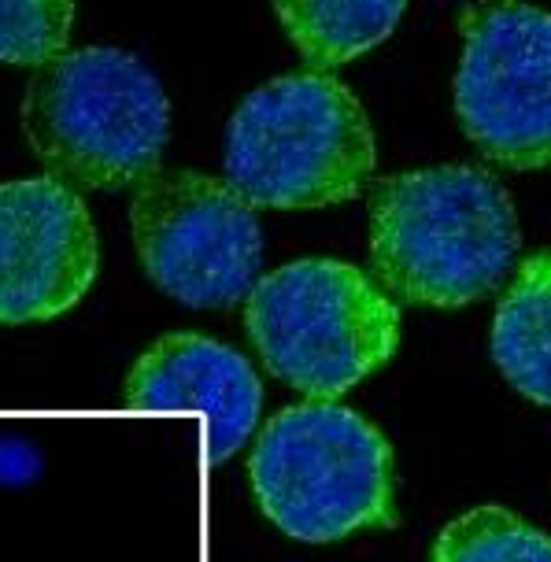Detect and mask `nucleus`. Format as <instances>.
<instances>
[{
	"label": "nucleus",
	"instance_id": "5",
	"mask_svg": "<svg viewBox=\"0 0 551 562\" xmlns=\"http://www.w3.org/2000/svg\"><path fill=\"white\" fill-rule=\"evenodd\" d=\"M245 329L289 389L337 400L396 356L400 304L352 263L296 259L256 281Z\"/></svg>",
	"mask_w": 551,
	"mask_h": 562
},
{
	"label": "nucleus",
	"instance_id": "8",
	"mask_svg": "<svg viewBox=\"0 0 551 562\" xmlns=\"http://www.w3.org/2000/svg\"><path fill=\"white\" fill-rule=\"evenodd\" d=\"M97 270V229L71 186L48 175L0 186V326L71 311Z\"/></svg>",
	"mask_w": 551,
	"mask_h": 562
},
{
	"label": "nucleus",
	"instance_id": "6",
	"mask_svg": "<svg viewBox=\"0 0 551 562\" xmlns=\"http://www.w3.org/2000/svg\"><path fill=\"white\" fill-rule=\"evenodd\" d=\"M130 229L145 274L189 307L237 304L263 270L256 207L200 170H153L130 204Z\"/></svg>",
	"mask_w": 551,
	"mask_h": 562
},
{
	"label": "nucleus",
	"instance_id": "11",
	"mask_svg": "<svg viewBox=\"0 0 551 562\" xmlns=\"http://www.w3.org/2000/svg\"><path fill=\"white\" fill-rule=\"evenodd\" d=\"M407 0H274V15L307 67L329 70L382 45Z\"/></svg>",
	"mask_w": 551,
	"mask_h": 562
},
{
	"label": "nucleus",
	"instance_id": "3",
	"mask_svg": "<svg viewBox=\"0 0 551 562\" xmlns=\"http://www.w3.org/2000/svg\"><path fill=\"white\" fill-rule=\"evenodd\" d=\"M23 134L48 178L71 189L142 186L170 134L159 78L123 48H78L37 67L23 100Z\"/></svg>",
	"mask_w": 551,
	"mask_h": 562
},
{
	"label": "nucleus",
	"instance_id": "10",
	"mask_svg": "<svg viewBox=\"0 0 551 562\" xmlns=\"http://www.w3.org/2000/svg\"><path fill=\"white\" fill-rule=\"evenodd\" d=\"M493 359L526 400L551 407V248L515 267L493 318Z\"/></svg>",
	"mask_w": 551,
	"mask_h": 562
},
{
	"label": "nucleus",
	"instance_id": "14",
	"mask_svg": "<svg viewBox=\"0 0 551 562\" xmlns=\"http://www.w3.org/2000/svg\"><path fill=\"white\" fill-rule=\"evenodd\" d=\"M42 451L23 437H0V485L23 488L42 477Z\"/></svg>",
	"mask_w": 551,
	"mask_h": 562
},
{
	"label": "nucleus",
	"instance_id": "12",
	"mask_svg": "<svg viewBox=\"0 0 551 562\" xmlns=\"http://www.w3.org/2000/svg\"><path fill=\"white\" fill-rule=\"evenodd\" d=\"M434 562H551V537L507 507H477L440 529Z\"/></svg>",
	"mask_w": 551,
	"mask_h": 562
},
{
	"label": "nucleus",
	"instance_id": "9",
	"mask_svg": "<svg viewBox=\"0 0 551 562\" xmlns=\"http://www.w3.org/2000/svg\"><path fill=\"white\" fill-rule=\"evenodd\" d=\"M130 411H196L207 422V459L226 463L259 422L263 385L240 351L200 334L159 337L126 378Z\"/></svg>",
	"mask_w": 551,
	"mask_h": 562
},
{
	"label": "nucleus",
	"instance_id": "1",
	"mask_svg": "<svg viewBox=\"0 0 551 562\" xmlns=\"http://www.w3.org/2000/svg\"><path fill=\"white\" fill-rule=\"evenodd\" d=\"M522 234L507 189L477 167L382 178L370 196V259L393 300L466 307L507 278Z\"/></svg>",
	"mask_w": 551,
	"mask_h": 562
},
{
	"label": "nucleus",
	"instance_id": "7",
	"mask_svg": "<svg viewBox=\"0 0 551 562\" xmlns=\"http://www.w3.org/2000/svg\"><path fill=\"white\" fill-rule=\"evenodd\" d=\"M456 115L488 164L551 167V12L481 0L463 12Z\"/></svg>",
	"mask_w": 551,
	"mask_h": 562
},
{
	"label": "nucleus",
	"instance_id": "4",
	"mask_svg": "<svg viewBox=\"0 0 551 562\" xmlns=\"http://www.w3.org/2000/svg\"><path fill=\"white\" fill-rule=\"evenodd\" d=\"M259 510L300 544L396 529V456L374 422L334 400L285 407L248 456Z\"/></svg>",
	"mask_w": 551,
	"mask_h": 562
},
{
	"label": "nucleus",
	"instance_id": "13",
	"mask_svg": "<svg viewBox=\"0 0 551 562\" xmlns=\"http://www.w3.org/2000/svg\"><path fill=\"white\" fill-rule=\"evenodd\" d=\"M75 0H0V64L45 67L67 53Z\"/></svg>",
	"mask_w": 551,
	"mask_h": 562
},
{
	"label": "nucleus",
	"instance_id": "2",
	"mask_svg": "<svg viewBox=\"0 0 551 562\" xmlns=\"http://www.w3.org/2000/svg\"><path fill=\"white\" fill-rule=\"evenodd\" d=\"M378 167L363 104L326 70L259 86L226 126V182L252 207L315 211L356 200Z\"/></svg>",
	"mask_w": 551,
	"mask_h": 562
}]
</instances>
